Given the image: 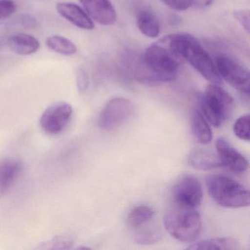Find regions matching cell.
I'll list each match as a JSON object with an SVG mask.
<instances>
[{"label":"cell","instance_id":"obj_24","mask_svg":"<svg viewBox=\"0 0 250 250\" xmlns=\"http://www.w3.org/2000/svg\"><path fill=\"white\" fill-rule=\"evenodd\" d=\"M167 6L178 11H187L191 6V0H161Z\"/></svg>","mask_w":250,"mask_h":250},{"label":"cell","instance_id":"obj_8","mask_svg":"<svg viewBox=\"0 0 250 250\" xmlns=\"http://www.w3.org/2000/svg\"><path fill=\"white\" fill-rule=\"evenodd\" d=\"M134 106L128 99L115 98L109 101L99 115L98 124L104 131L116 129L132 115Z\"/></svg>","mask_w":250,"mask_h":250},{"label":"cell","instance_id":"obj_29","mask_svg":"<svg viewBox=\"0 0 250 250\" xmlns=\"http://www.w3.org/2000/svg\"><path fill=\"white\" fill-rule=\"evenodd\" d=\"M22 24L24 27H27V28H33L37 25V21L30 16L26 15L24 16L22 18Z\"/></svg>","mask_w":250,"mask_h":250},{"label":"cell","instance_id":"obj_28","mask_svg":"<svg viewBox=\"0 0 250 250\" xmlns=\"http://www.w3.org/2000/svg\"><path fill=\"white\" fill-rule=\"evenodd\" d=\"M191 6L197 8H204L210 6L213 0H191Z\"/></svg>","mask_w":250,"mask_h":250},{"label":"cell","instance_id":"obj_22","mask_svg":"<svg viewBox=\"0 0 250 250\" xmlns=\"http://www.w3.org/2000/svg\"><path fill=\"white\" fill-rule=\"evenodd\" d=\"M161 238V231L156 228L142 229L134 236L137 243L141 244H153Z\"/></svg>","mask_w":250,"mask_h":250},{"label":"cell","instance_id":"obj_27","mask_svg":"<svg viewBox=\"0 0 250 250\" xmlns=\"http://www.w3.org/2000/svg\"><path fill=\"white\" fill-rule=\"evenodd\" d=\"M71 242L68 238L65 237H60L58 238H54L52 241L48 242L47 247L49 249H68V246L71 245Z\"/></svg>","mask_w":250,"mask_h":250},{"label":"cell","instance_id":"obj_3","mask_svg":"<svg viewBox=\"0 0 250 250\" xmlns=\"http://www.w3.org/2000/svg\"><path fill=\"white\" fill-rule=\"evenodd\" d=\"M206 186L209 194L219 206L230 208L250 206V191L238 181L223 175L208 177Z\"/></svg>","mask_w":250,"mask_h":250},{"label":"cell","instance_id":"obj_18","mask_svg":"<svg viewBox=\"0 0 250 250\" xmlns=\"http://www.w3.org/2000/svg\"><path fill=\"white\" fill-rule=\"evenodd\" d=\"M239 242L232 238H216L203 240L192 244L187 250H235L239 249Z\"/></svg>","mask_w":250,"mask_h":250},{"label":"cell","instance_id":"obj_12","mask_svg":"<svg viewBox=\"0 0 250 250\" xmlns=\"http://www.w3.org/2000/svg\"><path fill=\"white\" fill-rule=\"evenodd\" d=\"M58 14L67 21L83 30H92L95 28L93 20L79 5L69 2H60L57 5Z\"/></svg>","mask_w":250,"mask_h":250},{"label":"cell","instance_id":"obj_5","mask_svg":"<svg viewBox=\"0 0 250 250\" xmlns=\"http://www.w3.org/2000/svg\"><path fill=\"white\" fill-rule=\"evenodd\" d=\"M164 224L167 231L181 242H194L201 232V217L195 210L178 209L169 211L165 215Z\"/></svg>","mask_w":250,"mask_h":250},{"label":"cell","instance_id":"obj_7","mask_svg":"<svg viewBox=\"0 0 250 250\" xmlns=\"http://www.w3.org/2000/svg\"><path fill=\"white\" fill-rule=\"evenodd\" d=\"M216 70L222 80L244 94L250 93V72L236 60L230 57L219 56L216 61Z\"/></svg>","mask_w":250,"mask_h":250},{"label":"cell","instance_id":"obj_15","mask_svg":"<svg viewBox=\"0 0 250 250\" xmlns=\"http://www.w3.org/2000/svg\"><path fill=\"white\" fill-rule=\"evenodd\" d=\"M188 163L199 170H211L222 167L218 155L206 149H196L191 151L188 156Z\"/></svg>","mask_w":250,"mask_h":250},{"label":"cell","instance_id":"obj_21","mask_svg":"<svg viewBox=\"0 0 250 250\" xmlns=\"http://www.w3.org/2000/svg\"><path fill=\"white\" fill-rule=\"evenodd\" d=\"M250 118L249 115H243L235 121L233 131L238 138L246 141L250 140Z\"/></svg>","mask_w":250,"mask_h":250},{"label":"cell","instance_id":"obj_25","mask_svg":"<svg viewBox=\"0 0 250 250\" xmlns=\"http://www.w3.org/2000/svg\"><path fill=\"white\" fill-rule=\"evenodd\" d=\"M234 16L237 21L240 23L243 28L250 33V15L248 10H237L234 12Z\"/></svg>","mask_w":250,"mask_h":250},{"label":"cell","instance_id":"obj_19","mask_svg":"<svg viewBox=\"0 0 250 250\" xmlns=\"http://www.w3.org/2000/svg\"><path fill=\"white\" fill-rule=\"evenodd\" d=\"M46 45L52 52L65 56H71L77 52V47L71 40L61 36H51L46 40Z\"/></svg>","mask_w":250,"mask_h":250},{"label":"cell","instance_id":"obj_16","mask_svg":"<svg viewBox=\"0 0 250 250\" xmlns=\"http://www.w3.org/2000/svg\"><path fill=\"white\" fill-rule=\"evenodd\" d=\"M191 128L194 138L200 144L208 145L212 141L211 128L199 109H194L191 114Z\"/></svg>","mask_w":250,"mask_h":250},{"label":"cell","instance_id":"obj_14","mask_svg":"<svg viewBox=\"0 0 250 250\" xmlns=\"http://www.w3.org/2000/svg\"><path fill=\"white\" fill-rule=\"evenodd\" d=\"M8 44L14 53L22 56L33 55L40 49V42L34 36L26 33H17L10 36Z\"/></svg>","mask_w":250,"mask_h":250},{"label":"cell","instance_id":"obj_4","mask_svg":"<svg viewBox=\"0 0 250 250\" xmlns=\"http://www.w3.org/2000/svg\"><path fill=\"white\" fill-rule=\"evenodd\" d=\"M200 112L208 122L219 127L225 122L232 112L234 99L226 90L211 84L206 87L200 102Z\"/></svg>","mask_w":250,"mask_h":250},{"label":"cell","instance_id":"obj_11","mask_svg":"<svg viewBox=\"0 0 250 250\" xmlns=\"http://www.w3.org/2000/svg\"><path fill=\"white\" fill-rule=\"evenodd\" d=\"M87 14L102 25H112L117 20V13L109 0H80Z\"/></svg>","mask_w":250,"mask_h":250},{"label":"cell","instance_id":"obj_20","mask_svg":"<svg viewBox=\"0 0 250 250\" xmlns=\"http://www.w3.org/2000/svg\"><path fill=\"white\" fill-rule=\"evenodd\" d=\"M154 211L147 206H140L133 208L127 218L128 226L138 228L147 224L153 219Z\"/></svg>","mask_w":250,"mask_h":250},{"label":"cell","instance_id":"obj_6","mask_svg":"<svg viewBox=\"0 0 250 250\" xmlns=\"http://www.w3.org/2000/svg\"><path fill=\"white\" fill-rule=\"evenodd\" d=\"M172 198L179 208L195 210L203 201L201 184L195 177L191 175L182 177L172 188Z\"/></svg>","mask_w":250,"mask_h":250},{"label":"cell","instance_id":"obj_10","mask_svg":"<svg viewBox=\"0 0 250 250\" xmlns=\"http://www.w3.org/2000/svg\"><path fill=\"white\" fill-rule=\"evenodd\" d=\"M216 147L222 167L235 173H242L248 169L247 159L225 139H218Z\"/></svg>","mask_w":250,"mask_h":250},{"label":"cell","instance_id":"obj_1","mask_svg":"<svg viewBox=\"0 0 250 250\" xmlns=\"http://www.w3.org/2000/svg\"><path fill=\"white\" fill-rule=\"evenodd\" d=\"M183 60L162 41L150 45L134 71L137 81L149 85L171 83L176 79Z\"/></svg>","mask_w":250,"mask_h":250},{"label":"cell","instance_id":"obj_9","mask_svg":"<svg viewBox=\"0 0 250 250\" xmlns=\"http://www.w3.org/2000/svg\"><path fill=\"white\" fill-rule=\"evenodd\" d=\"M72 106L65 102L55 104L48 107L42 114L40 125L42 129L49 134L62 132L71 121Z\"/></svg>","mask_w":250,"mask_h":250},{"label":"cell","instance_id":"obj_23","mask_svg":"<svg viewBox=\"0 0 250 250\" xmlns=\"http://www.w3.org/2000/svg\"><path fill=\"white\" fill-rule=\"evenodd\" d=\"M17 11V5L13 0H0V20L8 18Z\"/></svg>","mask_w":250,"mask_h":250},{"label":"cell","instance_id":"obj_26","mask_svg":"<svg viewBox=\"0 0 250 250\" xmlns=\"http://www.w3.org/2000/svg\"><path fill=\"white\" fill-rule=\"evenodd\" d=\"M77 83L80 91L84 92L87 90L89 84L88 75L83 68H78L77 71Z\"/></svg>","mask_w":250,"mask_h":250},{"label":"cell","instance_id":"obj_2","mask_svg":"<svg viewBox=\"0 0 250 250\" xmlns=\"http://www.w3.org/2000/svg\"><path fill=\"white\" fill-rule=\"evenodd\" d=\"M161 41L211 84H222L213 59L194 36L186 33H173Z\"/></svg>","mask_w":250,"mask_h":250},{"label":"cell","instance_id":"obj_17","mask_svg":"<svg viewBox=\"0 0 250 250\" xmlns=\"http://www.w3.org/2000/svg\"><path fill=\"white\" fill-rule=\"evenodd\" d=\"M137 25L140 31L146 37L156 39L160 34V24L154 14L147 11H141L137 15Z\"/></svg>","mask_w":250,"mask_h":250},{"label":"cell","instance_id":"obj_13","mask_svg":"<svg viewBox=\"0 0 250 250\" xmlns=\"http://www.w3.org/2000/svg\"><path fill=\"white\" fill-rule=\"evenodd\" d=\"M21 169L22 165L19 159L8 158L0 162V196L11 188Z\"/></svg>","mask_w":250,"mask_h":250}]
</instances>
